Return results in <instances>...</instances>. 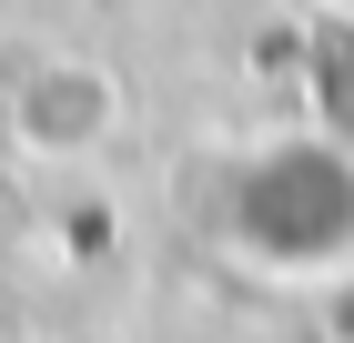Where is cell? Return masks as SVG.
<instances>
[{
    "instance_id": "cell-1",
    "label": "cell",
    "mask_w": 354,
    "mask_h": 343,
    "mask_svg": "<svg viewBox=\"0 0 354 343\" xmlns=\"http://www.w3.org/2000/svg\"><path fill=\"white\" fill-rule=\"evenodd\" d=\"M213 242L243 253L263 283H354V132L294 121L233 152L213 182Z\"/></svg>"
}]
</instances>
